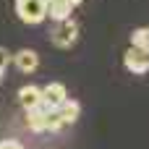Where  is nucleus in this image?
Wrapping results in <instances>:
<instances>
[{"label":"nucleus","mask_w":149,"mask_h":149,"mask_svg":"<svg viewBox=\"0 0 149 149\" xmlns=\"http://www.w3.org/2000/svg\"><path fill=\"white\" fill-rule=\"evenodd\" d=\"M16 16L24 24L37 26L47 18V0H16Z\"/></svg>","instance_id":"nucleus-1"},{"label":"nucleus","mask_w":149,"mask_h":149,"mask_svg":"<svg viewBox=\"0 0 149 149\" xmlns=\"http://www.w3.org/2000/svg\"><path fill=\"white\" fill-rule=\"evenodd\" d=\"M50 39H52V45H55V47H60V50L73 47V45H76V39H79V26H76V21H71V18L58 21V24H55V29H52V34H50Z\"/></svg>","instance_id":"nucleus-2"},{"label":"nucleus","mask_w":149,"mask_h":149,"mask_svg":"<svg viewBox=\"0 0 149 149\" xmlns=\"http://www.w3.org/2000/svg\"><path fill=\"white\" fill-rule=\"evenodd\" d=\"M52 110H55V107H52L50 102H45V100H39L37 105L26 107V123H29V128H31L34 134H42V131H45V123H47V115H50Z\"/></svg>","instance_id":"nucleus-3"},{"label":"nucleus","mask_w":149,"mask_h":149,"mask_svg":"<svg viewBox=\"0 0 149 149\" xmlns=\"http://www.w3.org/2000/svg\"><path fill=\"white\" fill-rule=\"evenodd\" d=\"M123 65H126L131 73L141 76V73H147V71H149V58H147V52H144V50L128 47V50L123 52Z\"/></svg>","instance_id":"nucleus-4"},{"label":"nucleus","mask_w":149,"mask_h":149,"mask_svg":"<svg viewBox=\"0 0 149 149\" xmlns=\"http://www.w3.org/2000/svg\"><path fill=\"white\" fill-rule=\"evenodd\" d=\"M10 63L21 71V73H34L39 68V55L34 50H18L16 55H10Z\"/></svg>","instance_id":"nucleus-5"},{"label":"nucleus","mask_w":149,"mask_h":149,"mask_svg":"<svg viewBox=\"0 0 149 149\" xmlns=\"http://www.w3.org/2000/svg\"><path fill=\"white\" fill-rule=\"evenodd\" d=\"M55 113H58V118L68 126V123H76V120H79V115H81V105H79L76 100H68V97H65V100L55 107Z\"/></svg>","instance_id":"nucleus-6"},{"label":"nucleus","mask_w":149,"mask_h":149,"mask_svg":"<svg viewBox=\"0 0 149 149\" xmlns=\"http://www.w3.org/2000/svg\"><path fill=\"white\" fill-rule=\"evenodd\" d=\"M71 13H73V5H71L68 0H47V16H50L55 24L71 18Z\"/></svg>","instance_id":"nucleus-7"},{"label":"nucleus","mask_w":149,"mask_h":149,"mask_svg":"<svg viewBox=\"0 0 149 149\" xmlns=\"http://www.w3.org/2000/svg\"><path fill=\"white\" fill-rule=\"evenodd\" d=\"M65 97H68V92H65V86H63V84H58V81H50V84L42 89V100H45V102H50L52 107H58Z\"/></svg>","instance_id":"nucleus-8"},{"label":"nucleus","mask_w":149,"mask_h":149,"mask_svg":"<svg viewBox=\"0 0 149 149\" xmlns=\"http://www.w3.org/2000/svg\"><path fill=\"white\" fill-rule=\"evenodd\" d=\"M39 100H42V89H39V86L29 84V86H21V89H18V102H21L24 107H31V105H37Z\"/></svg>","instance_id":"nucleus-9"},{"label":"nucleus","mask_w":149,"mask_h":149,"mask_svg":"<svg viewBox=\"0 0 149 149\" xmlns=\"http://www.w3.org/2000/svg\"><path fill=\"white\" fill-rule=\"evenodd\" d=\"M131 47L147 52V47H149V29H147V26H139V29L131 31Z\"/></svg>","instance_id":"nucleus-10"},{"label":"nucleus","mask_w":149,"mask_h":149,"mask_svg":"<svg viewBox=\"0 0 149 149\" xmlns=\"http://www.w3.org/2000/svg\"><path fill=\"white\" fill-rule=\"evenodd\" d=\"M0 149H24L16 139H8V141H0Z\"/></svg>","instance_id":"nucleus-11"},{"label":"nucleus","mask_w":149,"mask_h":149,"mask_svg":"<svg viewBox=\"0 0 149 149\" xmlns=\"http://www.w3.org/2000/svg\"><path fill=\"white\" fill-rule=\"evenodd\" d=\"M8 63H10V55H8V50H5V47H0V68H5Z\"/></svg>","instance_id":"nucleus-12"},{"label":"nucleus","mask_w":149,"mask_h":149,"mask_svg":"<svg viewBox=\"0 0 149 149\" xmlns=\"http://www.w3.org/2000/svg\"><path fill=\"white\" fill-rule=\"evenodd\" d=\"M68 3H71V5L76 8V5H79V3H84V0H68Z\"/></svg>","instance_id":"nucleus-13"},{"label":"nucleus","mask_w":149,"mask_h":149,"mask_svg":"<svg viewBox=\"0 0 149 149\" xmlns=\"http://www.w3.org/2000/svg\"><path fill=\"white\" fill-rule=\"evenodd\" d=\"M3 73H5V68H0V84H3Z\"/></svg>","instance_id":"nucleus-14"}]
</instances>
